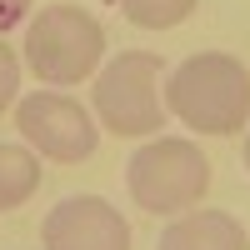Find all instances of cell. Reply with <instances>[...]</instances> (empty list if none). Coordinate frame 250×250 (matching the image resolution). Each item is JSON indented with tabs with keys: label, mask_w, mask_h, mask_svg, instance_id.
Returning a JSON list of instances; mask_svg holds the SVG:
<instances>
[{
	"label": "cell",
	"mask_w": 250,
	"mask_h": 250,
	"mask_svg": "<svg viewBox=\"0 0 250 250\" xmlns=\"http://www.w3.org/2000/svg\"><path fill=\"white\" fill-rule=\"evenodd\" d=\"M165 105L200 135H235L250 125V70L220 50L190 55L165 80Z\"/></svg>",
	"instance_id": "6da1fadb"
},
{
	"label": "cell",
	"mask_w": 250,
	"mask_h": 250,
	"mask_svg": "<svg viewBox=\"0 0 250 250\" xmlns=\"http://www.w3.org/2000/svg\"><path fill=\"white\" fill-rule=\"evenodd\" d=\"M125 185L130 200L150 215H175L205 200L210 190V160L195 140L185 135H160L125 160Z\"/></svg>",
	"instance_id": "7a4b0ae2"
},
{
	"label": "cell",
	"mask_w": 250,
	"mask_h": 250,
	"mask_svg": "<svg viewBox=\"0 0 250 250\" xmlns=\"http://www.w3.org/2000/svg\"><path fill=\"white\" fill-rule=\"evenodd\" d=\"M105 55V30L80 5H40L25 25V65L40 75V85H75Z\"/></svg>",
	"instance_id": "3957f363"
},
{
	"label": "cell",
	"mask_w": 250,
	"mask_h": 250,
	"mask_svg": "<svg viewBox=\"0 0 250 250\" xmlns=\"http://www.w3.org/2000/svg\"><path fill=\"white\" fill-rule=\"evenodd\" d=\"M95 115L110 135H150L160 130V55L120 50L95 80Z\"/></svg>",
	"instance_id": "277c9868"
},
{
	"label": "cell",
	"mask_w": 250,
	"mask_h": 250,
	"mask_svg": "<svg viewBox=\"0 0 250 250\" xmlns=\"http://www.w3.org/2000/svg\"><path fill=\"white\" fill-rule=\"evenodd\" d=\"M15 130L55 165H80V160H90L95 145H100V130H95L90 110L80 105V100L60 95V90L25 95L15 105Z\"/></svg>",
	"instance_id": "5b68a950"
},
{
	"label": "cell",
	"mask_w": 250,
	"mask_h": 250,
	"mask_svg": "<svg viewBox=\"0 0 250 250\" xmlns=\"http://www.w3.org/2000/svg\"><path fill=\"white\" fill-rule=\"evenodd\" d=\"M45 250H130V220L105 195H70L40 225Z\"/></svg>",
	"instance_id": "8992f818"
},
{
	"label": "cell",
	"mask_w": 250,
	"mask_h": 250,
	"mask_svg": "<svg viewBox=\"0 0 250 250\" xmlns=\"http://www.w3.org/2000/svg\"><path fill=\"white\" fill-rule=\"evenodd\" d=\"M155 250H250V235L225 210H190L160 235Z\"/></svg>",
	"instance_id": "52a82bcc"
},
{
	"label": "cell",
	"mask_w": 250,
	"mask_h": 250,
	"mask_svg": "<svg viewBox=\"0 0 250 250\" xmlns=\"http://www.w3.org/2000/svg\"><path fill=\"white\" fill-rule=\"evenodd\" d=\"M40 185V155L20 150V145H0V215L20 210Z\"/></svg>",
	"instance_id": "ba28073f"
},
{
	"label": "cell",
	"mask_w": 250,
	"mask_h": 250,
	"mask_svg": "<svg viewBox=\"0 0 250 250\" xmlns=\"http://www.w3.org/2000/svg\"><path fill=\"white\" fill-rule=\"evenodd\" d=\"M200 0H120V15L140 30H170L180 20H190Z\"/></svg>",
	"instance_id": "9c48e42d"
},
{
	"label": "cell",
	"mask_w": 250,
	"mask_h": 250,
	"mask_svg": "<svg viewBox=\"0 0 250 250\" xmlns=\"http://www.w3.org/2000/svg\"><path fill=\"white\" fill-rule=\"evenodd\" d=\"M15 90H20V60L10 45H0V110L15 105Z\"/></svg>",
	"instance_id": "30bf717a"
},
{
	"label": "cell",
	"mask_w": 250,
	"mask_h": 250,
	"mask_svg": "<svg viewBox=\"0 0 250 250\" xmlns=\"http://www.w3.org/2000/svg\"><path fill=\"white\" fill-rule=\"evenodd\" d=\"M25 15H30V0H0V35L15 30Z\"/></svg>",
	"instance_id": "8fae6325"
},
{
	"label": "cell",
	"mask_w": 250,
	"mask_h": 250,
	"mask_svg": "<svg viewBox=\"0 0 250 250\" xmlns=\"http://www.w3.org/2000/svg\"><path fill=\"white\" fill-rule=\"evenodd\" d=\"M245 170H250V125H245Z\"/></svg>",
	"instance_id": "7c38bea8"
}]
</instances>
